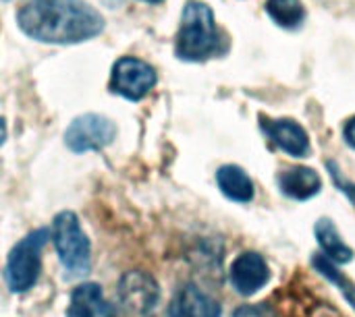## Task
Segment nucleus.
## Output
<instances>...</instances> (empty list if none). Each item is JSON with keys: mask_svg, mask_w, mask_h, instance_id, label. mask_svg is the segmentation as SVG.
<instances>
[{"mask_svg": "<svg viewBox=\"0 0 355 317\" xmlns=\"http://www.w3.org/2000/svg\"><path fill=\"white\" fill-rule=\"evenodd\" d=\"M17 23L44 44H77L104 29L102 15L83 0H31L17 12Z\"/></svg>", "mask_w": 355, "mask_h": 317, "instance_id": "1", "label": "nucleus"}, {"mask_svg": "<svg viewBox=\"0 0 355 317\" xmlns=\"http://www.w3.org/2000/svg\"><path fill=\"white\" fill-rule=\"evenodd\" d=\"M223 52V37L208 4L189 0L183 8L181 29L177 35V56L183 60H206Z\"/></svg>", "mask_w": 355, "mask_h": 317, "instance_id": "2", "label": "nucleus"}, {"mask_svg": "<svg viewBox=\"0 0 355 317\" xmlns=\"http://www.w3.org/2000/svg\"><path fill=\"white\" fill-rule=\"evenodd\" d=\"M52 241L60 257L62 268L71 276H83L89 272V241L79 226L73 212H60L52 222Z\"/></svg>", "mask_w": 355, "mask_h": 317, "instance_id": "3", "label": "nucleus"}, {"mask_svg": "<svg viewBox=\"0 0 355 317\" xmlns=\"http://www.w3.org/2000/svg\"><path fill=\"white\" fill-rule=\"evenodd\" d=\"M48 230L40 228L29 233L12 247L6 262V282L12 293H25L37 282L42 268V249L48 243Z\"/></svg>", "mask_w": 355, "mask_h": 317, "instance_id": "4", "label": "nucleus"}, {"mask_svg": "<svg viewBox=\"0 0 355 317\" xmlns=\"http://www.w3.org/2000/svg\"><path fill=\"white\" fill-rule=\"evenodd\" d=\"M119 305L127 317H150L154 314L160 291L156 280L141 272H127L119 282Z\"/></svg>", "mask_w": 355, "mask_h": 317, "instance_id": "5", "label": "nucleus"}, {"mask_svg": "<svg viewBox=\"0 0 355 317\" xmlns=\"http://www.w3.org/2000/svg\"><path fill=\"white\" fill-rule=\"evenodd\" d=\"M156 85V71L135 58V56H123L112 66V79L110 89L127 100H141L150 93V89Z\"/></svg>", "mask_w": 355, "mask_h": 317, "instance_id": "6", "label": "nucleus"}, {"mask_svg": "<svg viewBox=\"0 0 355 317\" xmlns=\"http://www.w3.org/2000/svg\"><path fill=\"white\" fill-rule=\"evenodd\" d=\"M114 135H116V127L112 120L100 114H83L69 125L64 133V143L75 154L94 152L112 143Z\"/></svg>", "mask_w": 355, "mask_h": 317, "instance_id": "7", "label": "nucleus"}, {"mask_svg": "<svg viewBox=\"0 0 355 317\" xmlns=\"http://www.w3.org/2000/svg\"><path fill=\"white\" fill-rule=\"evenodd\" d=\"M268 280H270V270L264 257L254 251L239 255L231 266V284L243 297L256 295L260 289L268 284Z\"/></svg>", "mask_w": 355, "mask_h": 317, "instance_id": "8", "label": "nucleus"}, {"mask_svg": "<svg viewBox=\"0 0 355 317\" xmlns=\"http://www.w3.org/2000/svg\"><path fill=\"white\" fill-rule=\"evenodd\" d=\"M171 317H220V305L196 284L183 287L168 307Z\"/></svg>", "mask_w": 355, "mask_h": 317, "instance_id": "9", "label": "nucleus"}, {"mask_svg": "<svg viewBox=\"0 0 355 317\" xmlns=\"http://www.w3.org/2000/svg\"><path fill=\"white\" fill-rule=\"evenodd\" d=\"M262 129L289 156H295V158L308 156V152H310L308 133L295 120H289V118H283V120H264L262 123Z\"/></svg>", "mask_w": 355, "mask_h": 317, "instance_id": "10", "label": "nucleus"}, {"mask_svg": "<svg viewBox=\"0 0 355 317\" xmlns=\"http://www.w3.org/2000/svg\"><path fill=\"white\" fill-rule=\"evenodd\" d=\"M67 317H114V307L104 299L98 284H81L73 291Z\"/></svg>", "mask_w": 355, "mask_h": 317, "instance_id": "11", "label": "nucleus"}, {"mask_svg": "<svg viewBox=\"0 0 355 317\" xmlns=\"http://www.w3.org/2000/svg\"><path fill=\"white\" fill-rule=\"evenodd\" d=\"M279 187L287 197L306 201L320 191L322 181L316 170L306 168V166H295L279 174Z\"/></svg>", "mask_w": 355, "mask_h": 317, "instance_id": "12", "label": "nucleus"}, {"mask_svg": "<svg viewBox=\"0 0 355 317\" xmlns=\"http://www.w3.org/2000/svg\"><path fill=\"white\" fill-rule=\"evenodd\" d=\"M216 181H218L220 191H223L229 199L239 201V203H248V201L254 199V183H252V179L245 174L243 168L233 166V164L223 166V168H218V172H216Z\"/></svg>", "mask_w": 355, "mask_h": 317, "instance_id": "13", "label": "nucleus"}, {"mask_svg": "<svg viewBox=\"0 0 355 317\" xmlns=\"http://www.w3.org/2000/svg\"><path fill=\"white\" fill-rule=\"evenodd\" d=\"M316 239L320 249L324 251V257L333 264H349L354 260V251L343 243L341 235L337 233L335 224L329 218L318 220L316 224Z\"/></svg>", "mask_w": 355, "mask_h": 317, "instance_id": "14", "label": "nucleus"}, {"mask_svg": "<svg viewBox=\"0 0 355 317\" xmlns=\"http://www.w3.org/2000/svg\"><path fill=\"white\" fill-rule=\"evenodd\" d=\"M266 12L270 19L281 25V27H300L306 19V10L302 0H268L266 2Z\"/></svg>", "mask_w": 355, "mask_h": 317, "instance_id": "15", "label": "nucleus"}, {"mask_svg": "<svg viewBox=\"0 0 355 317\" xmlns=\"http://www.w3.org/2000/svg\"><path fill=\"white\" fill-rule=\"evenodd\" d=\"M314 266H316V270L322 274V276H327L341 293H343V297L347 299V303L352 305L355 309V284L354 282H349L337 268H335V264L331 262V260H327L324 255H316L314 257Z\"/></svg>", "mask_w": 355, "mask_h": 317, "instance_id": "16", "label": "nucleus"}, {"mask_svg": "<svg viewBox=\"0 0 355 317\" xmlns=\"http://www.w3.org/2000/svg\"><path fill=\"white\" fill-rule=\"evenodd\" d=\"M329 170H331V176H333L335 185L339 187V191H343V193L352 199V203L355 206V185H352V183H347V181H345V176L341 174V170L337 168V164H335V162H329Z\"/></svg>", "mask_w": 355, "mask_h": 317, "instance_id": "17", "label": "nucleus"}, {"mask_svg": "<svg viewBox=\"0 0 355 317\" xmlns=\"http://www.w3.org/2000/svg\"><path fill=\"white\" fill-rule=\"evenodd\" d=\"M233 317H275V311L268 305H243L235 311Z\"/></svg>", "mask_w": 355, "mask_h": 317, "instance_id": "18", "label": "nucleus"}, {"mask_svg": "<svg viewBox=\"0 0 355 317\" xmlns=\"http://www.w3.org/2000/svg\"><path fill=\"white\" fill-rule=\"evenodd\" d=\"M343 137H345V141L355 150V116L345 123V127H343Z\"/></svg>", "mask_w": 355, "mask_h": 317, "instance_id": "19", "label": "nucleus"}, {"mask_svg": "<svg viewBox=\"0 0 355 317\" xmlns=\"http://www.w3.org/2000/svg\"><path fill=\"white\" fill-rule=\"evenodd\" d=\"M4 139H6V125H4V120L0 118V145L4 143Z\"/></svg>", "mask_w": 355, "mask_h": 317, "instance_id": "20", "label": "nucleus"}, {"mask_svg": "<svg viewBox=\"0 0 355 317\" xmlns=\"http://www.w3.org/2000/svg\"><path fill=\"white\" fill-rule=\"evenodd\" d=\"M146 2H162V0H146Z\"/></svg>", "mask_w": 355, "mask_h": 317, "instance_id": "21", "label": "nucleus"}, {"mask_svg": "<svg viewBox=\"0 0 355 317\" xmlns=\"http://www.w3.org/2000/svg\"><path fill=\"white\" fill-rule=\"evenodd\" d=\"M4 2H6V0H4Z\"/></svg>", "mask_w": 355, "mask_h": 317, "instance_id": "22", "label": "nucleus"}]
</instances>
